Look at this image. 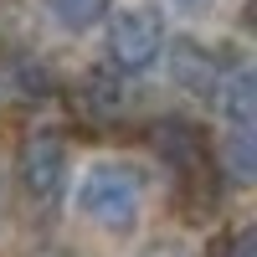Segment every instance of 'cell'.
Masks as SVG:
<instances>
[{"label": "cell", "mask_w": 257, "mask_h": 257, "mask_svg": "<svg viewBox=\"0 0 257 257\" xmlns=\"http://www.w3.org/2000/svg\"><path fill=\"white\" fill-rule=\"evenodd\" d=\"M77 211L103 231H134L144 211V175L128 160H93L77 175Z\"/></svg>", "instance_id": "cell-1"}, {"label": "cell", "mask_w": 257, "mask_h": 257, "mask_svg": "<svg viewBox=\"0 0 257 257\" xmlns=\"http://www.w3.org/2000/svg\"><path fill=\"white\" fill-rule=\"evenodd\" d=\"M160 57H165V26H160L155 11L128 6V11H118L108 21V62H113L118 77H139Z\"/></svg>", "instance_id": "cell-2"}, {"label": "cell", "mask_w": 257, "mask_h": 257, "mask_svg": "<svg viewBox=\"0 0 257 257\" xmlns=\"http://www.w3.org/2000/svg\"><path fill=\"white\" fill-rule=\"evenodd\" d=\"M149 144H155V155L175 170V175L185 185H201L211 180V144L196 123H185V118H160L155 128H149Z\"/></svg>", "instance_id": "cell-3"}, {"label": "cell", "mask_w": 257, "mask_h": 257, "mask_svg": "<svg viewBox=\"0 0 257 257\" xmlns=\"http://www.w3.org/2000/svg\"><path fill=\"white\" fill-rule=\"evenodd\" d=\"M21 185H26V196L52 206L62 196V185H67V144H62V134H31L26 144H21Z\"/></svg>", "instance_id": "cell-4"}, {"label": "cell", "mask_w": 257, "mask_h": 257, "mask_svg": "<svg viewBox=\"0 0 257 257\" xmlns=\"http://www.w3.org/2000/svg\"><path fill=\"white\" fill-rule=\"evenodd\" d=\"M165 52H170V77H175V88H180V93H190V98H211V93H216L221 67H216V57H211L201 41L180 36L175 47L165 41Z\"/></svg>", "instance_id": "cell-5"}, {"label": "cell", "mask_w": 257, "mask_h": 257, "mask_svg": "<svg viewBox=\"0 0 257 257\" xmlns=\"http://www.w3.org/2000/svg\"><path fill=\"white\" fill-rule=\"evenodd\" d=\"M211 98H216L226 128H257V77H252L247 62L231 67V72H221V82H216Z\"/></svg>", "instance_id": "cell-6"}, {"label": "cell", "mask_w": 257, "mask_h": 257, "mask_svg": "<svg viewBox=\"0 0 257 257\" xmlns=\"http://www.w3.org/2000/svg\"><path fill=\"white\" fill-rule=\"evenodd\" d=\"M221 160H226V170H231V180L247 185L252 170H257V128H226V139H221Z\"/></svg>", "instance_id": "cell-7"}, {"label": "cell", "mask_w": 257, "mask_h": 257, "mask_svg": "<svg viewBox=\"0 0 257 257\" xmlns=\"http://www.w3.org/2000/svg\"><path fill=\"white\" fill-rule=\"evenodd\" d=\"M47 11L62 31H88L108 16V0H47Z\"/></svg>", "instance_id": "cell-8"}, {"label": "cell", "mask_w": 257, "mask_h": 257, "mask_svg": "<svg viewBox=\"0 0 257 257\" xmlns=\"http://www.w3.org/2000/svg\"><path fill=\"white\" fill-rule=\"evenodd\" d=\"M82 98H88V113L118 118V108H123V77L118 72H93L88 88H82Z\"/></svg>", "instance_id": "cell-9"}, {"label": "cell", "mask_w": 257, "mask_h": 257, "mask_svg": "<svg viewBox=\"0 0 257 257\" xmlns=\"http://www.w3.org/2000/svg\"><path fill=\"white\" fill-rule=\"evenodd\" d=\"M257 247H252V231H237V237L226 242V257H252Z\"/></svg>", "instance_id": "cell-10"}, {"label": "cell", "mask_w": 257, "mask_h": 257, "mask_svg": "<svg viewBox=\"0 0 257 257\" xmlns=\"http://www.w3.org/2000/svg\"><path fill=\"white\" fill-rule=\"evenodd\" d=\"M165 6H175V11H185V16H196V11H211L216 0H165Z\"/></svg>", "instance_id": "cell-11"}]
</instances>
